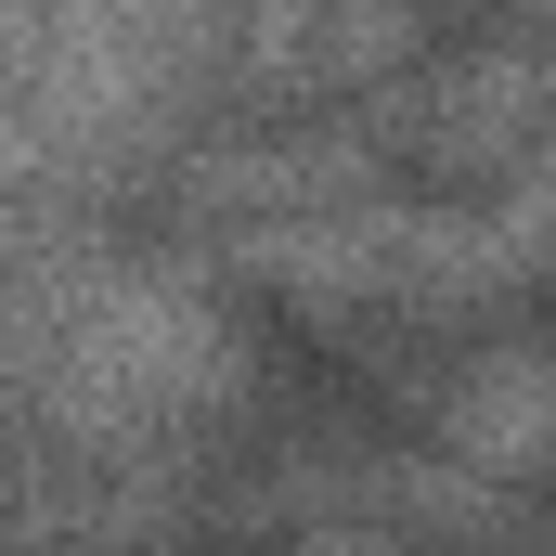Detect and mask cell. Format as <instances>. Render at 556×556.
<instances>
[{
  "label": "cell",
  "mask_w": 556,
  "mask_h": 556,
  "mask_svg": "<svg viewBox=\"0 0 556 556\" xmlns=\"http://www.w3.org/2000/svg\"><path fill=\"white\" fill-rule=\"evenodd\" d=\"M363 130L389 155V181L415 168L440 194H479V181H518L556 142V0H505L479 13L466 39H440L415 78H389L363 104Z\"/></svg>",
  "instance_id": "7a4b0ae2"
},
{
  "label": "cell",
  "mask_w": 556,
  "mask_h": 556,
  "mask_svg": "<svg viewBox=\"0 0 556 556\" xmlns=\"http://www.w3.org/2000/svg\"><path fill=\"white\" fill-rule=\"evenodd\" d=\"M247 389V324L155 247H52L13 220V453L65 466H194Z\"/></svg>",
  "instance_id": "6da1fadb"
},
{
  "label": "cell",
  "mask_w": 556,
  "mask_h": 556,
  "mask_svg": "<svg viewBox=\"0 0 556 556\" xmlns=\"http://www.w3.org/2000/svg\"><path fill=\"white\" fill-rule=\"evenodd\" d=\"M273 556H440V544L402 518H298V531H273Z\"/></svg>",
  "instance_id": "277c9868"
},
{
  "label": "cell",
  "mask_w": 556,
  "mask_h": 556,
  "mask_svg": "<svg viewBox=\"0 0 556 556\" xmlns=\"http://www.w3.org/2000/svg\"><path fill=\"white\" fill-rule=\"evenodd\" d=\"M402 427H415L440 466H466V479H492V492L531 505L556 479V324L427 350L415 389H402Z\"/></svg>",
  "instance_id": "3957f363"
}]
</instances>
